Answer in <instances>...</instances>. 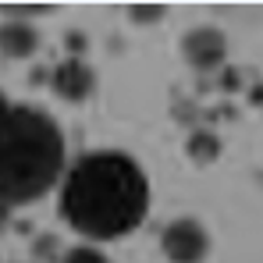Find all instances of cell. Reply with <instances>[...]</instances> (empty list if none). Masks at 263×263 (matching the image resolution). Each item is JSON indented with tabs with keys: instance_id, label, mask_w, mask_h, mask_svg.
Returning a JSON list of instances; mask_svg holds the SVG:
<instances>
[{
	"instance_id": "cell-7",
	"label": "cell",
	"mask_w": 263,
	"mask_h": 263,
	"mask_svg": "<svg viewBox=\"0 0 263 263\" xmlns=\"http://www.w3.org/2000/svg\"><path fill=\"white\" fill-rule=\"evenodd\" d=\"M189 153H192L196 160H214V157H217V139H214L210 132H199V135L192 139Z\"/></svg>"
},
{
	"instance_id": "cell-1",
	"label": "cell",
	"mask_w": 263,
	"mask_h": 263,
	"mask_svg": "<svg viewBox=\"0 0 263 263\" xmlns=\"http://www.w3.org/2000/svg\"><path fill=\"white\" fill-rule=\"evenodd\" d=\"M149 206V181L142 167L114 149L86 153L71 164L61 189L64 220L89 238H121L139 228Z\"/></svg>"
},
{
	"instance_id": "cell-6",
	"label": "cell",
	"mask_w": 263,
	"mask_h": 263,
	"mask_svg": "<svg viewBox=\"0 0 263 263\" xmlns=\"http://www.w3.org/2000/svg\"><path fill=\"white\" fill-rule=\"evenodd\" d=\"M36 46H40V36H36V29L25 25V22H7V25L0 29V50H4L7 57H29Z\"/></svg>"
},
{
	"instance_id": "cell-4",
	"label": "cell",
	"mask_w": 263,
	"mask_h": 263,
	"mask_svg": "<svg viewBox=\"0 0 263 263\" xmlns=\"http://www.w3.org/2000/svg\"><path fill=\"white\" fill-rule=\"evenodd\" d=\"M224 36H220L217 29H192L189 36H185V57L196 64V68H217L220 61H224Z\"/></svg>"
},
{
	"instance_id": "cell-2",
	"label": "cell",
	"mask_w": 263,
	"mask_h": 263,
	"mask_svg": "<svg viewBox=\"0 0 263 263\" xmlns=\"http://www.w3.org/2000/svg\"><path fill=\"white\" fill-rule=\"evenodd\" d=\"M64 171V135L57 121L0 96V203L25 206Z\"/></svg>"
},
{
	"instance_id": "cell-5",
	"label": "cell",
	"mask_w": 263,
	"mask_h": 263,
	"mask_svg": "<svg viewBox=\"0 0 263 263\" xmlns=\"http://www.w3.org/2000/svg\"><path fill=\"white\" fill-rule=\"evenodd\" d=\"M53 89L64 96V100H86L89 92H92V71H89L82 61H64V64H57V71H53Z\"/></svg>"
},
{
	"instance_id": "cell-3",
	"label": "cell",
	"mask_w": 263,
	"mask_h": 263,
	"mask_svg": "<svg viewBox=\"0 0 263 263\" xmlns=\"http://www.w3.org/2000/svg\"><path fill=\"white\" fill-rule=\"evenodd\" d=\"M160 246H164V256L171 263H203L206 249H210V238H206V231H203L199 220L181 217V220L164 228Z\"/></svg>"
},
{
	"instance_id": "cell-8",
	"label": "cell",
	"mask_w": 263,
	"mask_h": 263,
	"mask_svg": "<svg viewBox=\"0 0 263 263\" xmlns=\"http://www.w3.org/2000/svg\"><path fill=\"white\" fill-rule=\"evenodd\" d=\"M64 263H110V260L100 249H92V246H75V249H68Z\"/></svg>"
},
{
	"instance_id": "cell-10",
	"label": "cell",
	"mask_w": 263,
	"mask_h": 263,
	"mask_svg": "<svg viewBox=\"0 0 263 263\" xmlns=\"http://www.w3.org/2000/svg\"><path fill=\"white\" fill-rule=\"evenodd\" d=\"M7 214H11V206H4V203H0V231L7 228Z\"/></svg>"
},
{
	"instance_id": "cell-9",
	"label": "cell",
	"mask_w": 263,
	"mask_h": 263,
	"mask_svg": "<svg viewBox=\"0 0 263 263\" xmlns=\"http://www.w3.org/2000/svg\"><path fill=\"white\" fill-rule=\"evenodd\" d=\"M53 246H57V242H53V238H43V242H40V249H36V253H40V256H46V260H53Z\"/></svg>"
}]
</instances>
